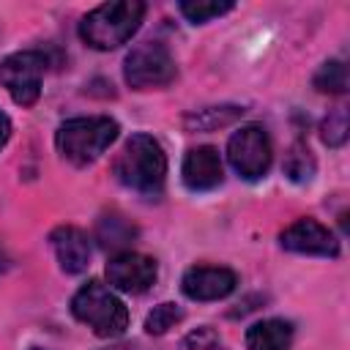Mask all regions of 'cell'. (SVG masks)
<instances>
[{
	"instance_id": "9a60e30c",
	"label": "cell",
	"mask_w": 350,
	"mask_h": 350,
	"mask_svg": "<svg viewBox=\"0 0 350 350\" xmlns=\"http://www.w3.org/2000/svg\"><path fill=\"white\" fill-rule=\"evenodd\" d=\"M241 115H243V107H235V104L208 107V109H200V112L186 115V129H191V131H216L221 126H230Z\"/></svg>"
},
{
	"instance_id": "ffe728a7",
	"label": "cell",
	"mask_w": 350,
	"mask_h": 350,
	"mask_svg": "<svg viewBox=\"0 0 350 350\" xmlns=\"http://www.w3.org/2000/svg\"><path fill=\"white\" fill-rule=\"evenodd\" d=\"M323 134V142L325 145H331V148H339V145H345V139H347V131H350V123H347V109H334L325 120H323V129H320Z\"/></svg>"
},
{
	"instance_id": "7a4b0ae2",
	"label": "cell",
	"mask_w": 350,
	"mask_h": 350,
	"mask_svg": "<svg viewBox=\"0 0 350 350\" xmlns=\"http://www.w3.org/2000/svg\"><path fill=\"white\" fill-rule=\"evenodd\" d=\"M145 16V3L139 0H115V3H104L93 11H88L79 22V38L93 46V49H115L120 44H126L139 22Z\"/></svg>"
},
{
	"instance_id": "4fadbf2b",
	"label": "cell",
	"mask_w": 350,
	"mask_h": 350,
	"mask_svg": "<svg viewBox=\"0 0 350 350\" xmlns=\"http://www.w3.org/2000/svg\"><path fill=\"white\" fill-rule=\"evenodd\" d=\"M290 342H293V325L279 317L260 320L246 331L249 350H290Z\"/></svg>"
},
{
	"instance_id": "9c48e42d",
	"label": "cell",
	"mask_w": 350,
	"mask_h": 350,
	"mask_svg": "<svg viewBox=\"0 0 350 350\" xmlns=\"http://www.w3.org/2000/svg\"><path fill=\"white\" fill-rule=\"evenodd\" d=\"M279 243L287 252H298V254H317V257H336L339 254L336 235L325 224H320L314 219H298V221H293L279 235Z\"/></svg>"
},
{
	"instance_id": "6da1fadb",
	"label": "cell",
	"mask_w": 350,
	"mask_h": 350,
	"mask_svg": "<svg viewBox=\"0 0 350 350\" xmlns=\"http://www.w3.org/2000/svg\"><path fill=\"white\" fill-rule=\"evenodd\" d=\"M115 178L142 197H159L167 178V156L159 139L134 134L115 159Z\"/></svg>"
},
{
	"instance_id": "44dd1931",
	"label": "cell",
	"mask_w": 350,
	"mask_h": 350,
	"mask_svg": "<svg viewBox=\"0 0 350 350\" xmlns=\"http://www.w3.org/2000/svg\"><path fill=\"white\" fill-rule=\"evenodd\" d=\"M183 345H186V350H216V347H219V336L213 334V328L202 325V328L191 331V334L183 339Z\"/></svg>"
},
{
	"instance_id": "52a82bcc",
	"label": "cell",
	"mask_w": 350,
	"mask_h": 350,
	"mask_svg": "<svg viewBox=\"0 0 350 350\" xmlns=\"http://www.w3.org/2000/svg\"><path fill=\"white\" fill-rule=\"evenodd\" d=\"M227 159L241 178H246V180L262 178L271 167V159H273L271 139H268L265 129L257 123L241 126L227 142Z\"/></svg>"
},
{
	"instance_id": "5bb4252c",
	"label": "cell",
	"mask_w": 350,
	"mask_h": 350,
	"mask_svg": "<svg viewBox=\"0 0 350 350\" xmlns=\"http://www.w3.org/2000/svg\"><path fill=\"white\" fill-rule=\"evenodd\" d=\"M96 238H98V243L104 249H123V252H129L126 246L134 243L137 227L126 216H120V213H104L98 219V224H96Z\"/></svg>"
},
{
	"instance_id": "2e32d148",
	"label": "cell",
	"mask_w": 350,
	"mask_h": 350,
	"mask_svg": "<svg viewBox=\"0 0 350 350\" xmlns=\"http://www.w3.org/2000/svg\"><path fill=\"white\" fill-rule=\"evenodd\" d=\"M232 0H183L178 8H180V14L189 19V22H194V25H202V22H208V19H216V16H221V14H227V11H232Z\"/></svg>"
},
{
	"instance_id": "ac0fdd59",
	"label": "cell",
	"mask_w": 350,
	"mask_h": 350,
	"mask_svg": "<svg viewBox=\"0 0 350 350\" xmlns=\"http://www.w3.org/2000/svg\"><path fill=\"white\" fill-rule=\"evenodd\" d=\"M284 172L295 183H306L314 175V159H312V153H309L306 145H301V142L293 145V150L287 153V161H284Z\"/></svg>"
},
{
	"instance_id": "277c9868",
	"label": "cell",
	"mask_w": 350,
	"mask_h": 350,
	"mask_svg": "<svg viewBox=\"0 0 350 350\" xmlns=\"http://www.w3.org/2000/svg\"><path fill=\"white\" fill-rule=\"evenodd\" d=\"M71 312L79 323L90 325L96 336H120L129 328V309L101 282L90 279L71 298Z\"/></svg>"
},
{
	"instance_id": "5b68a950",
	"label": "cell",
	"mask_w": 350,
	"mask_h": 350,
	"mask_svg": "<svg viewBox=\"0 0 350 350\" xmlns=\"http://www.w3.org/2000/svg\"><path fill=\"white\" fill-rule=\"evenodd\" d=\"M123 77L134 90L164 88L175 79V60L161 41H142L126 55Z\"/></svg>"
},
{
	"instance_id": "d6986e66",
	"label": "cell",
	"mask_w": 350,
	"mask_h": 350,
	"mask_svg": "<svg viewBox=\"0 0 350 350\" xmlns=\"http://www.w3.org/2000/svg\"><path fill=\"white\" fill-rule=\"evenodd\" d=\"M183 320V309L178 306V304H159V306H153V312L145 317V331L148 334H153V336H159V334H167L175 323H180Z\"/></svg>"
},
{
	"instance_id": "30bf717a",
	"label": "cell",
	"mask_w": 350,
	"mask_h": 350,
	"mask_svg": "<svg viewBox=\"0 0 350 350\" xmlns=\"http://www.w3.org/2000/svg\"><path fill=\"white\" fill-rule=\"evenodd\" d=\"M238 284L235 271L216 268V265H194L183 273L180 290L191 301H219L227 298Z\"/></svg>"
},
{
	"instance_id": "603a6c76",
	"label": "cell",
	"mask_w": 350,
	"mask_h": 350,
	"mask_svg": "<svg viewBox=\"0 0 350 350\" xmlns=\"http://www.w3.org/2000/svg\"><path fill=\"white\" fill-rule=\"evenodd\" d=\"M104 350H131L129 345H112V347H104Z\"/></svg>"
},
{
	"instance_id": "3957f363",
	"label": "cell",
	"mask_w": 350,
	"mask_h": 350,
	"mask_svg": "<svg viewBox=\"0 0 350 350\" xmlns=\"http://www.w3.org/2000/svg\"><path fill=\"white\" fill-rule=\"evenodd\" d=\"M118 123L107 115H93V118H71L66 123H60L55 142L57 150L63 153V159H68L71 164L82 167L96 161L118 137Z\"/></svg>"
},
{
	"instance_id": "7c38bea8",
	"label": "cell",
	"mask_w": 350,
	"mask_h": 350,
	"mask_svg": "<svg viewBox=\"0 0 350 350\" xmlns=\"http://www.w3.org/2000/svg\"><path fill=\"white\" fill-rule=\"evenodd\" d=\"M49 243L55 249V257L66 273H82L90 260V241L79 227L63 224L55 227L49 235Z\"/></svg>"
},
{
	"instance_id": "ba28073f",
	"label": "cell",
	"mask_w": 350,
	"mask_h": 350,
	"mask_svg": "<svg viewBox=\"0 0 350 350\" xmlns=\"http://www.w3.org/2000/svg\"><path fill=\"white\" fill-rule=\"evenodd\" d=\"M156 262L148 254H137V252H118L109 262H107V279L115 290L120 293H145L153 282H156Z\"/></svg>"
},
{
	"instance_id": "8fae6325",
	"label": "cell",
	"mask_w": 350,
	"mask_h": 350,
	"mask_svg": "<svg viewBox=\"0 0 350 350\" xmlns=\"http://www.w3.org/2000/svg\"><path fill=\"white\" fill-rule=\"evenodd\" d=\"M180 175H183V183L191 191H211V189H216L221 183V178H224V167H221L219 150L211 148V145L191 148L186 153V159H183Z\"/></svg>"
},
{
	"instance_id": "8992f818",
	"label": "cell",
	"mask_w": 350,
	"mask_h": 350,
	"mask_svg": "<svg viewBox=\"0 0 350 350\" xmlns=\"http://www.w3.org/2000/svg\"><path fill=\"white\" fill-rule=\"evenodd\" d=\"M46 68V55L38 49L14 52L0 63V85L11 93L19 107H33L41 96V77Z\"/></svg>"
},
{
	"instance_id": "e0dca14e",
	"label": "cell",
	"mask_w": 350,
	"mask_h": 350,
	"mask_svg": "<svg viewBox=\"0 0 350 350\" xmlns=\"http://www.w3.org/2000/svg\"><path fill=\"white\" fill-rule=\"evenodd\" d=\"M314 88L323 93H345L347 90V66L342 60H328L314 74Z\"/></svg>"
},
{
	"instance_id": "7402d4cb",
	"label": "cell",
	"mask_w": 350,
	"mask_h": 350,
	"mask_svg": "<svg viewBox=\"0 0 350 350\" xmlns=\"http://www.w3.org/2000/svg\"><path fill=\"white\" fill-rule=\"evenodd\" d=\"M8 137H11V120L5 112H0V148L8 142Z\"/></svg>"
}]
</instances>
